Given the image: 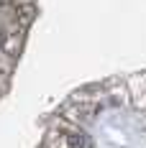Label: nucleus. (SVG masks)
Returning a JSON list of instances; mask_svg holds the SVG:
<instances>
[{
	"mask_svg": "<svg viewBox=\"0 0 146 148\" xmlns=\"http://www.w3.org/2000/svg\"><path fill=\"white\" fill-rule=\"evenodd\" d=\"M64 143H67V148H87L90 146L87 135L82 133V130H77V128H72V130L64 133Z\"/></svg>",
	"mask_w": 146,
	"mask_h": 148,
	"instance_id": "1",
	"label": "nucleus"
}]
</instances>
